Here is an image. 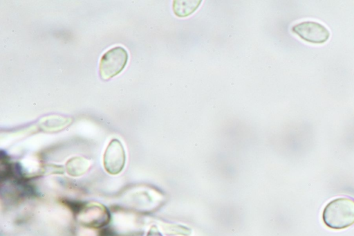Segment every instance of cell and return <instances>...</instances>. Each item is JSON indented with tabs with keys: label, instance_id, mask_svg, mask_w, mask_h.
Instances as JSON below:
<instances>
[{
	"label": "cell",
	"instance_id": "6da1fadb",
	"mask_svg": "<svg viewBox=\"0 0 354 236\" xmlns=\"http://www.w3.org/2000/svg\"><path fill=\"white\" fill-rule=\"evenodd\" d=\"M322 221L329 228L342 230L354 224V199L338 197L329 201L322 211Z\"/></svg>",
	"mask_w": 354,
	"mask_h": 236
},
{
	"label": "cell",
	"instance_id": "5b68a950",
	"mask_svg": "<svg viewBox=\"0 0 354 236\" xmlns=\"http://www.w3.org/2000/svg\"><path fill=\"white\" fill-rule=\"evenodd\" d=\"M90 167L88 160L83 157H73L66 163V171L70 176H79L87 172Z\"/></svg>",
	"mask_w": 354,
	"mask_h": 236
},
{
	"label": "cell",
	"instance_id": "277c9868",
	"mask_svg": "<svg viewBox=\"0 0 354 236\" xmlns=\"http://www.w3.org/2000/svg\"><path fill=\"white\" fill-rule=\"evenodd\" d=\"M126 161L124 149L121 142L113 139L108 145L103 158L105 170L110 174H118L124 168Z\"/></svg>",
	"mask_w": 354,
	"mask_h": 236
},
{
	"label": "cell",
	"instance_id": "52a82bcc",
	"mask_svg": "<svg viewBox=\"0 0 354 236\" xmlns=\"http://www.w3.org/2000/svg\"><path fill=\"white\" fill-rule=\"evenodd\" d=\"M147 236H162V235L157 229V228L156 226H153V227L151 228V229L148 232Z\"/></svg>",
	"mask_w": 354,
	"mask_h": 236
},
{
	"label": "cell",
	"instance_id": "3957f363",
	"mask_svg": "<svg viewBox=\"0 0 354 236\" xmlns=\"http://www.w3.org/2000/svg\"><path fill=\"white\" fill-rule=\"evenodd\" d=\"M292 31L303 40L313 44H323L330 37V33L324 26L313 21L297 24L292 27Z\"/></svg>",
	"mask_w": 354,
	"mask_h": 236
},
{
	"label": "cell",
	"instance_id": "7a4b0ae2",
	"mask_svg": "<svg viewBox=\"0 0 354 236\" xmlns=\"http://www.w3.org/2000/svg\"><path fill=\"white\" fill-rule=\"evenodd\" d=\"M127 60L128 53L122 47H114L106 52L100 63L101 78L106 80L117 75L123 70Z\"/></svg>",
	"mask_w": 354,
	"mask_h": 236
},
{
	"label": "cell",
	"instance_id": "8992f818",
	"mask_svg": "<svg viewBox=\"0 0 354 236\" xmlns=\"http://www.w3.org/2000/svg\"><path fill=\"white\" fill-rule=\"evenodd\" d=\"M201 1H175L174 12L178 17H186L192 14L200 5Z\"/></svg>",
	"mask_w": 354,
	"mask_h": 236
}]
</instances>
